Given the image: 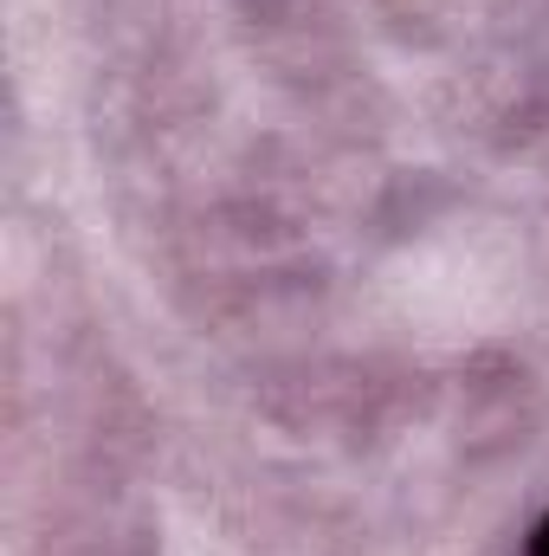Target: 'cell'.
<instances>
[{
	"label": "cell",
	"mask_w": 549,
	"mask_h": 556,
	"mask_svg": "<svg viewBox=\"0 0 549 556\" xmlns=\"http://www.w3.org/2000/svg\"><path fill=\"white\" fill-rule=\"evenodd\" d=\"M531 556H549V518L537 525V531H531Z\"/></svg>",
	"instance_id": "1"
}]
</instances>
